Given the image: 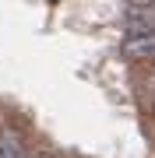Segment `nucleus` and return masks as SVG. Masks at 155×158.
Here are the masks:
<instances>
[{
	"label": "nucleus",
	"mask_w": 155,
	"mask_h": 158,
	"mask_svg": "<svg viewBox=\"0 0 155 158\" xmlns=\"http://www.w3.org/2000/svg\"><path fill=\"white\" fill-rule=\"evenodd\" d=\"M32 158H57V151H53V148H35Z\"/></svg>",
	"instance_id": "nucleus-4"
},
{
	"label": "nucleus",
	"mask_w": 155,
	"mask_h": 158,
	"mask_svg": "<svg viewBox=\"0 0 155 158\" xmlns=\"http://www.w3.org/2000/svg\"><path fill=\"white\" fill-rule=\"evenodd\" d=\"M141 81H155V63H148V67H141ZM138 81V85H141Z\"/></svg>",
	"instance_id": "nucleus-5"
},
{
	"label": "nucleus",
	"mask_w": 155,
	"mask_h": 158,
	"mask_svg": "<svg viewBox=\"0 0 155 158\" xmlns=\"http://www.w3.org/2000/svg\"><path fill=\"white\" fill-rule=\"evenodd\" d=\"M123 56L131 63H138V67H148V63H155V32L148 35H123Z\"/></svg>",
	"instance_id": "nucleus-2"
},
{
	"label": "nucleus",
	"mask_w": 155,
	"mask_h": 158,
	"mask_svg": "<svg viewBox=\"0 0 155 158\" xmlns=\"http://www.w3.org/2000/svg\"><path fill=\"white\" fill-rule=\"evenodd\" d=\"M144 109H148V113H152V116H155V102H144Z\"/></svg>",
	"instance_id": "nucleus-7"
},
{
	"label": "nucleus",
	"mask_w": 155,
	"mask_h": 158,
	"mask_svg": "<svg viewBox=\"0 0 155 158\" xmlns=\"http://www.w3.org/2000/svg\"><path fill=\"white\" fill-rule=\"evenodd\" d=\"M32 137L14 116L0 119V158H32Z\"/></svg>",
	"instance_id": "nucleus-1"
},
{
	"label": "nucleus",
	"mask_w": 155,
	"mask_h": 158,
	"mask_svg": "<svg viewBox=\"0 0 155 158\" xmlns=\"http://www.w3.org/2000/svg\"><path fill=\"white\" fill-rule=\"evenodd\" d=\"M144 4H155V0H123V7H144Z\"/></svg>",
	"instance_id": "nucleus-6"
},
{
	"label": "nucleus",
	"mask_w": 155,
	"mask_h": 158,
	"mask_svg": "<svg viewBox=\"0 0 155 158\" xmlns=\"http://www.w3.org/2000/svg\"><path fill=\"white\" fill-rule=\"evenodd\" d=\"M123 32L127 35H148V32H155V4L123 7Z\"/></svg>",
	"instance_id": "nucleus-3"
}]
</instances>
